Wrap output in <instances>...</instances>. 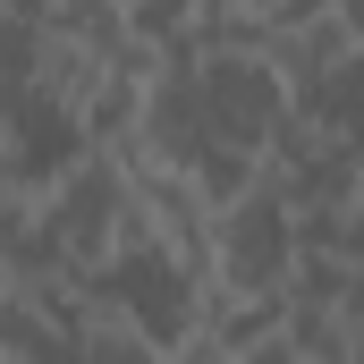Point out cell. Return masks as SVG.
<instances>
[{"instance_id": "5", "label": "cell", "mask_w": 364, "mask_h": 364, "mask_svg": "<svg viewBox=\"0 0 364 364\" xmlns=\"http://www.w3.org/2000/svg\"><path fill=\"white\" fill-rule=\"evenodd\" d=\"M348 364H364V331H356V356H348Z\"/></svg>"}, {"instance_id": "4", "label": "cell", "mask_w": 364, "mask_h": 364, "mask_svg": "<svg viewBox=\"0 0 364 364\" xmlns=\"http://www.w3.org/2000/svg\"><path fill=\"white\" fill-rule=\"evenodd\" d=\"M246 364H296V356H288V339H279V348H263V356H246Z\"/></svg>"}, {"instance_id": "3", "label": "cell", "mask_w": 364, "mask_h": 364, "mask_svg": "<svg viewBox=\"0 0 364 364\" xmlns=\"http://www.w3.org/2000/svg\"><path fill=\"white\" fill-rule=\"evenodd\" d=\"M348 331H364V272H356V288H348Z\"/></svg>"}, {"instance_id": "1", "label": "cell", "mask_w": 364, "mask_h": 364, "mask_svg": "<svg viewBox=\"0 0 364 364\" xmlns=\"http://www.w3.org/2000/svg\"><path fill=\"white\" fill-rule=\"evenodd\" d=\"M85 161H93L85 110H68L60 93H43V85H9L0 93V195L43 203L51 186L77 178Z\"/></svg>"}, {"instance_id": "2", "label": "cell", "mask_w": 364, "mask_h": 364, "mask_svg": "<svg viewBox=\"0 0 364 364\" xmlns=\"http://www.w3.org/2000/svg\"><path fill=\"white\" fill-rule=\"evenodd\" d=\"M305 263V237H296V203L272 178L255 186L237 212H220V279L212 296H255V305H288Z\"/></svg>"}]
</instances>
